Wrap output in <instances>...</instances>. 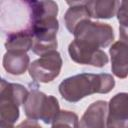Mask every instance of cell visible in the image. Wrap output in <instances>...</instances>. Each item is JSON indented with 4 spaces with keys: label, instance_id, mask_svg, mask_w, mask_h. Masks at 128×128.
<instances>
[{
    "label": "cell",
    "instance_id": "cell-8",
    "mask_svg": "<svg viewBox=\"0 0 128 128\" xmlns=\"http://www.w3.org/2000/svg\"><path fill=\"white\" fill-rule=\"evenodd\" d=\"M107 128H128V93H118L110 100Z\"/></svg>",
    "mask_w": 128,
    "mask_h": 128
},
{
    "label": "cell",
    "instance_id": "cell-1",
    "mask_svg": "<svg viewBox=\"0 0 128 128\" xmlns=\"http://www.w3.org/2000/svg\"><path fill=\"white\" fill-rule=\"evenodd\" d=\"M57 13L58 6L54 1H30V33L35 54L42 56L56 50Z\"/></svg>",
    "mask_w": 128,
    "mask_h": 128
},
{
    "label": "cell",
    "instance_id": "cell-7",
    "mask_svg": "<svg viewBox=\"0 0 128 128\" xmlns=\"http://www.w3.org/2000/svg\"><path fill=\"white\" fill-rule=\"evenodd\" d=\"M0 96L1 124L13 125L19 117V105L21 104L16 97L12 83H8L4 79H2Z\"/></svg>",
    "mask_w": 128,
    "mask_h": 128
},
{
    "label": "cell",
    "instance_id": "cell-2",
    "mask_svg": "<svg viewBox=\"0 0 128 128\" xmlns=\"http://www.w3.org/2000/svg\"><path fill=\"white\" fill-rule=\"evenodd\" d=\"M115 85L110 74L82 73L69 77L59 85L61 96L69 102H77L94 93H108Z\"/></svg>",
    "mask_w": 128,
    "mask_h": 128
},
{
    "label": "cell",
    "instance_id": "cell-12",
    "mask_svg": "<svg viewBox=\"0 0 128 128\" xmlns=\"http://www.w3.org/2000/svg\"><path fill=\"white\" fill-rule=\"evenodd\" d=\"M29 65V56L24 51H7L3 57L4 69L13 75L23 74Z\"/></svg>",
    "mask_w": 128,
    "mask_h": 128
},
{
    "label": "cell",
    "instance_id": "cell-4",
    "mask_svg": "<svg viewBox=\"0 0 128 128\" xmlns=\"http://www.w3.org/2000/svg\"><path fill=\"white\" fill-rule=\"evenodd\" d=\"M74 36L75 40L97 49L107 47L114 40L113 29L109 24L92 22L89 19L79 23Z\"/></svg>",
    "mask_w": 128,
    "mask_h": 128
},
{
    "label": "cell",
    "instance_id": "cell-6",
    "mask_svg": "<svg viewBox=\"0 0 128 128\" xmlns=\"http://www.w3.org/2000/svg\"><path fill=\"white\" fill-rule=\"evenodd\" d=\"M68 52L71 59L79 64L103 67L108 63V56L104 51L87 46L75 39L69 44Z\"/></svg>",
    "mask_w": 128,
    "mask_h": 128
},
{
    "label": "cell",
    "instance_id": "cell-13",
    "mask_svg": "<svg viewBox=\"0 0 128 128\" xmlns=\"http://www.w3.org/2000/svg\"><path fill=\"white\" fill-rule=\"evenodd\" d=\"M120 6L119 1L115 0H94L86 1V7L93 18L108 19L117 14Z\"/></svg>",
    "mask_w": 128,
    "mask_h": 128
},
{
    "label": "cell",
    "instance_id": "cell-10",
    "mask_svg": "<svg viewBox=\"0 0 128 128\" xmlns=\"http://www.w3.org/2000/svg\"><path fill=\"white\" fill-rule=\"evenodd\" d=\"M109 52L113 74L118 78H126L128 75V45L119 40L110 47Z\"/></svg>",
    "mask_w": 128,
    "mask_h": 128
},
{
    "label": "cell",
    "instance_id": "cell-11",
    "mask_svg": "<svg viewBox=\"0 0 128 128\" xmlns=\"http://www.w3.org/2000/svg\"><path fill=\"white\" fill-rule=\"evenodd\" d=\"M67 4L70 6L64 16V21L66 28L69 30L71 34H74L76 27L79 25L80 22L83 20L89 19L90 13L86 7V1H78V2H70L68 1Z\"/></svg>",
    "mask_w": 128,
    "mask_h": 128
},
{
    "label": "cell",
    "instance_id": "cell-5",
    "mask_svg": "<svg viewBox=\"0 0 128 128\" xmlns=\"http://www.w3.org/2000/svg\"><path fill=\"white\" fill-rule=\"evenodd\" d=\"M62 59L56 50L50 51L39 59L32 62L29 66V74L34 81L48 83L54 80L60 73Z\"/></svg>",
    "mask_w": 128,
    "mask_h": 128
},
{
    "label": "cell",
    "instance_id": "cell-9",
    "mask_svg": "<svg viewBox=\"0 0 128 128\" xmlns=\"http://www.w3.org/2000/svg\"><path fill=\"white\" fill-rule=\"evenodd\" d=\"M107 103L99 100L92 103L80 119L79 128H105Z\"/></svg>",
    "mask_w": 128,
    "mask_h": 128
},
{
    "label": "cell",
    "instance_id": "cell-19",
    "mask_svg": "<svg viewBox=\"0 0 128 128\" xmlns=\"http://www.w3.org/2000/svg\"><path fill=\"white\" fill-rule=\"evenodd\" d=\"M1 128H15L13 125H4V124H1Z\"/></svg>",
    "mask_w": 128,
    "mask_h": 128
},
{
    "label": "cell",
    "instance_id": "cell-17",
    "mask_svg": "<svg viewBox=\"0 0 128 128\" xmlns=\"http://www.w3.org/2000/svg\"><path fill=\"white\" fill-rule=\"evenodd\" d=\"M16 128H42L36 120H32V119H28V120H24L23 122H21Z\"/></svg>",
    "mask_w": 128,
    "mask_h": 128
},
{
    "label": "cell",
    "instance_id": "cell-16",
    "mask_svg": "<svg viewBox=\"0 0 128 128\" xmlns=\"http://www.w3.org/2000/svg\"><path fill=\"white\" fill-rule=\"evenodd\" d=\"M117 17L120 26H128V0L120 2V6L117 11Z\"/></svg>",
    "mask_w": 128,
    "mask_h": 128
},
{
    "label": "cell",
    "instance_id": "cell-14",
    "mask_svg": "<svg viewBox=\"0 0 128 128\" xmlns=\"http://www.w3.org/2000/svg\"><path fill=\"white\" fill-rule=\"evenodd\" d=\"M33 46V37L27 31H20L7 34L5 47L7 51H24L27 52Z\"/></svg>",
    "mask_w": 128,
    "mask_h": 128
},
{
    "label": "cell",
    "instance_id": "cell-3",
    "mask_svg": "<svg viewBox=\"0 0 128 128\" xmlns=\"http://www.w3.org/2000/svg\"><path fill=\"white\" fill-rule=\"evenodd\" d=\"M24 112L29 119H40L44 123L49 124L53 122L60 109L58 100L54 96H47L34 88L24 103Z\"/></svg>",
    "mask_w": 128,
    "mask_h": 128
},
{
    "label": "cell",
    "instance_id": "cell-18",
    "mask_svg": "<svg viewBox=\"0 0 128 128\" xmlns=\"http://www.w3.org/2000/svg\"><path fill=\"white\" fill-rule=\"evenodd\" d=\"M120 41L128 45V26H120Z\"/></svg>",
    "mask_w": 128,
    "mask_h": 128
},
{
    "label": "cell",
    "instance_id": "cell-15",
    "mask_svg": "<svg viewBox=\"0 0 128 128\" xmlns=\"http://www.w3.org/2000/svg\"><path fill=\"white\" fill-rule=\"evenodd\" d=\"M51 128H79L78 116L71 111H60L53 120Z\"/></svg>",
    "mask_w": 128,
    "mask_h": 128
}]
</instances>
